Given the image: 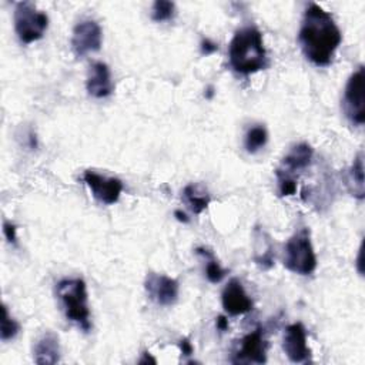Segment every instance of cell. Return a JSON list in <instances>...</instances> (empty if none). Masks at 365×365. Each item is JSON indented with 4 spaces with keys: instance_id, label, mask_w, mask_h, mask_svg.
I'll use <instances>...</instances> for the list:
<instances>
[{
    "instance_id": "obj_13",
    "label": "cell",
    "mask_w": 365,
    "mask_h": 365,
    "mask_svg": "<svg viewBox=\"0 0 365 365\" xmlns=\"http://www.w3.org/2000/svg\"><path fill=\"white\" fill-rule=\"evenodd\" d=\"M86 87L88 94L96 98H104L113 93L114 84L111 80L110 68L106 63L96 61L90 66Z\"/></svg>"
},
{
    "instance_id": "obj_6",
    "label": "cell",
    "mask_w": 365,
    "mask_h": 365,
    "mask_svg": "<svg viewBox=\"0 0 365 365\" xmlns=\"http://www.w3.org/2000/svg\"><path fill=\"white\" fill-rule=\"evenodd\" d=\"M342 108L352 124L362 125L365 123L364 66H359L348 78L342 98Z\"/></svg>"
},
{
    "instance_id": "obj_8",
    "label": "cell",
    "mask_w": 365,
    "mask_h": 365,
    "mask_svg": "<svg viewBox=\"0 0 365 365\" xmlns=\"http://www.w3.org/2000/svg\"><path fill=\"white\" fill-rule=\"evenodd\" d=\"M144 288L150 299H153L158 305L170 307L175 304L178 299V292H180L178 281L164 274L148 272L145 277Z\"/></svg>"
},
{
    "instance_id": "obj_17",
    "label": "cell",
    "mask_w": 365,
    "mask_h": 365,
    "mask_svg": "<svg viewBox=\"0 0 365 365\" xmlns=\"http://www.w3.org/2000/svg\"><path fill=\"white\" fill-rule=\"evenodd\" d=\"M346 185L349 192L356 197L358 200H362L365 195L364 188V154L358 153L354 158V163L348 171L346 177Z\"/></svg>"
},
{
    "instance_id": "obj_5",
    "label": "cell",
    "mask_w": 365,
    "mask_h": 365,
    "mask_svg": "<svg viewBox=\"0 0 365 365\" xmlns=\"http://www.w3.org/2000/svg\"><path fill=\"white\" fill-rule=\"evenodd\" d=\"M48 26L46 13L37 10L30 1H20L14 9V30L19 40L24 44L40 40Z\"/></svg>"
},
{
    "instance_id": "obj_28",
    "label": "cell",
    "mask_w": 365,
    "mask_h": 365,
    "mask_svg": "<svg viewBox=\"0 0 365 365\" xmlns=\"http://www.w3.org/2000/svg\"><path fill=\"white\" fill-rule=\"evenodd\" d=\"M138 362H140V364H147V362L155 364L157 361H155V358H153V356L150 355V352H144V354H143V358H141Z\"/></svg>"
},
{
    "instance_id": "obj_29",
    "label": "cell",
    "mask_w": 365,
    "mask_h": 365,
    "mask_svg": "<svg viewBox=\"0 0 365 365\" xmlns=\"http://www.w3.org/2000/svg\"><path fill=\"white\" fill-rule=\"evenodd\" d=\"M174 215H175V218H177L180 222H188V217L185 215V212H182V211H180V210H175V211H174Z\"/></svg>"
},
{
    "instance_id": "obj_4",
    "label": "cell",
    "mask_w": 365,
    "mask_h": 365,
    "mask_svg": "<svg viewBox=\"0 0 365 365\" xmlns=\"http://www.w3.org/2000/svg\"><path fill=\"white\" fill-rule=\"evenodd\" d=\"M284 265L291 272L309 275L317 268V255L311 242V232L307 227L299 228L287 241L284 250Z\"/></svg>"
},
{
    "instance_id": "obj_3",
    "label": "cell",
    "mask_w": 365,
    "mask_h": 365,
    "mask_svg": "<svg viewBox=\"0 0 365 365\" xmlns=\"http://www.w3.org/2000/svg\"><path fill=\"white\" fill-rule=\"evenodd\" d=\"M57 297L64 309L66 318L83 331H90V309L87 285L81 278H64L57 282Z\"/></svg>"
},
{
    "instance_id": "obj_10",
    "label": "cell",
    "mask_w": 365,
    "mask_h": 365,
    "mask_svg": "<svg viewBox=\"0 0 365 365\" xmlns=\"http://www.w3.org/2000/svg\"><path fill=\"white\" fill-rule=\"evenodd\" d=\"M83 180L91 190L93 197L100 202L110 205L118 201L123 191L121 180L115 177H104L91 170L84 171Z\"/></svg>"
},
{
    "instance_id": "obj_27",
    "label": "cell",
    "mask_w": 365,
    "mask_h": 365,
    "mask_svg": "<svg viewBox=\"0 0 365 365\" xmlns=\"http://www.w3.org/2000/svg\"><path fill=\"white\" fill-rule=\"evenodd\" d=\"M215 327H217V329L221 331V332L227 331V329H228V319H227L224 315L217 317V319H215Z\"/></svg>"
},
{
    "instance_id": "obj_30",
    "label": "cell",
    "mask_w": 365,
    "mask_h": 365,
    "mask_svg": "<svg viewBox=\"0 0 365 365\" xmlns=\"http://www.w3.org/2000/svg\"><path fill=\"white\" fill-rule=\"evenodd\" d=\"M204 96H205L207 98H211V97L214 96V87H212V86H208V87H207V93H205Z\"/></svg>"
},
{
    "instance_id": "obj_22",
    "label": "cell",
    "mask_w": 365,
    "mask_h": 365,
    "mask_svg": "<svg viewBox=\"0 0 365 365\" xmlns=\"http://www.w3.org/2000/svg\"><path fill=\"white\" fill-rule=\"evenodd\" d=\"M277 181H278V191L279 195H292L297 191V180L294 178V174H289L281 168H277L275 171Z\"/></svg>"
},
{
    "instance_id": "obj_14",
    "label": "cell",
    "mask_w": 365,
    "mask_h": 365,
    "mask_svg": "<svg viewBox=\"0 0 365 365\" xmlns=\"http://www.w3.org/2000/svg\"><path fill=\"white\" fill-rule=\"evenodd\" d=\"M33 358L36 364H46V365L57 364L60 361L58 336L51 331L44 332L34 345Z\"/></svg>"
},
{
    "instance_id": "obj_7",
    "label": "cell",
    "mask_w": 365,
    "mask_h": 365,
    "mask_svg": "<svg viewBox=\"0 0 365 365\" xmlns=\"http://www.w3.org/2000/svg\"><path fill=\"white\" fill-rule=\"evenodd\" d=\"M268 342L261 328L254 329L241 338L240 346L232 356L234 364H264L267 362Z\"/></svg>"
},
{
    "instance_id": "obj_16",
    "label": "cell",
    "mask_w": 365,
    "mask_h": 365,
    "mask_svg": "<svg viewBox=\"0 0 365 365\" xmlns=\"http://www.w3.org/2000/svg\"><path fill=\"white\" fill-rule=\"evenodd\" d=\"M312 155H314V148L308 143L295 144L288 151V154L282 158L279 168L289 174H294L295 171L307 168L312 160Z\"/></svg>"
},
{
    "instance_id": "obj_26",
    "label": "cell",
    "mask_w": 365,
    "mask_h": 365,
    "mask_svg": "<svg viewBox=\"0 0 365 365\" xmlns=\"http://www.w3.org/2000/svg\"><path fill=\"white\" fill-rule=\"evenodd\" d=\"M180 349H181V354L184 355V356H190V355H192V352H194V348H192V345H191V342L187 339V338H182L181 341H180Z\"/></svg>"
},
{
    "instance_id": "obj_2",
    "label": "cell",
    "mask_w": 365,
    "mask_h": 365,
    "mask_svg": "<svg viewBox=\"0 0 365 365\" xmlns=\"http://www.w3.org/2000/svg\"><path fill=\"white\" fill-rule=\"evenodd\" d=\"M228 60L231 68L244 76L264 70L267 67V50L262 33L254 26L237 30L228 47Z\"/></svg>"
},
{
    "instance_id": "obj_1",
    "label": "cell",
    "mask_w": 365,
    "mask_h": 365,
    "mask_svg": "<svg viewBox=\"0 0 365 365\" xmlns=\"http://www.w3.org/2000/svg\"><path fill=\"white\" fill-rule=\"evenodd\" d=\"M298 40L309 61L315 66H328L342 41V34L331 13L311 3L304 13Z\"/></svg>"
},
{
    "instance_id": "obj_9",
    "label": "cell",
    "mask_w": 365,
    "mask_h": 365,
    "mask_svg": "<svg viewBox=\"0 0 365 365\" xmlns=\"http://www.w3.org/2000/svg\"><path fill=\"white\" fill-rule=\"evenodd\" d=\"M101 29L94 20H83L77 23L73 29L71 36V47L73 51L83 57L88 53L97 51L101 47Z\"/></svg>"
},
{
    "instance_id": "obj_21",
    "label": "cell",
    "mask_w": 365,
    "mask_h": 365,
    "mask_svg": "<svg viewBox=\"0 0 365 365\" xmlns=\"http://www.w3.org/2000/svg\"><path fill=\"white\" fill-rule=\"evenodd\" d=\"M175 14V4L168 0H157L151 9V19L154 21L171 20Z\"/></svg>"
},
{
    "instance_id": "obj_19",
    "label": "cell",
    "mask_w": 365,
    "mask_h": 365,
    "mask_svg": "<svg viewBox=\"0 0 365 365\" xmlns=\"http://www.w3.org/2000/svg\"><path fill=\"white\" fill-rule=\"evenodd\" d=\"M195 254L202 257L204 261H205V277H207V279L212 284L221 282L228 271L221 267V264L218 262V259L215 258L212 251L205 248V247H198V248H195Z\"/></svg>"
},
{
    "instance_id": "obj_18",
    "label": "cell",
    "mask_w": 365,
    "mask_h": 365,
    "mask_svg": "<svg viewBox=\"0 0 365 365\" xmlns=\"http://www.w3.org/2000/svg\"><path fill=\"white\" fill-rule=\"evenodd\" d=\"M182 198L194 214H201L211 201L207 190H204L200 184H194V182L184 187Z\"/></svg>"
},
{
    "instance_id": "obj_24",
    "label": "cell",
    "mask_w": 365,
    "mask_h": 365,
    "mask_svg": "<svg viewBox=\"0 0 365 365\" xmlns=\"http://www.w3.org/2000/svg\"><path fill=\"white\" fill-rule=\"evenodd\" d=\"M3 232H4L6 240L10 244H16L17 242V228H16L14 224H11L9 221H4L3 222Z\"/></svg>"
},
{
    "instance_id": "obj_25",
    "label": "cell",
    "mask_w": 365,
    "mask_h": 365,
    "mask_svg": "<svg viewBox=\"0 0 365 365\" xmlns=\"http://www.w3.org/2000/svg\"><path fill=\"white\" fill-rule=\"evenodd\" d=\"M217 50H218V46L214 41H211L210 38H202V41H201V54L210 56V54L215 53Z\"/></svg>"
},
{
    "instance_id": "obj_12",
    "label": "cell",
    "mask_w": 365,
    "mask_h": 365,
    "mask_svg": "<svg viewBox=\"0 0 365 365\" xmlns=\"http://www.w3.org/2000/svg\"><path fill=\"white\" fill-rule=\"evenodd\" d=\"M222 308L228 315H241L252 309V299L245 292L240 279L232 278L221 292Z\"/></svg>"
},
{
    "instance_id": "obj_15",
    "label": "cell",
    "mask_w": 365,
    "mask_h": 365,
    "mask_svg": "<svg viewBox=\"0 0 365 365\" xmlns=\"http://www.w3.org/2000/svg\"><path fill=\"white\" fill-rule=\"evenodd\" d=\"M254 262L261 269H269L274 265L275 255H274V245L271 237L259 227L254 230Z\"/></svg>"
},
{
    "instance_id": "obj_20",
    "label": "cell",
    "mask_w": 365,
    "mask_h": 365,
    "mask_svg": "<svg viewBox=\"0 0 365 365\" xmlns=\"http://www.w3.org/2000/svg\"><path fill=\"white\" fill-rule=\"evenodd\" d=\"M268 141V131L262 124H257L252 125L244 138V147L248 153L254 154L257 151H259L262 147H265Z\"/></svg>"
},
{
    "instance_id": "obj_23",
    "label": "cell",
    "mask_w": 365,
    "mask_h": 365,
    "mask_svg": "<svg viewBox=\"0 0 365 365\" xmlns=\"http://www.w3.org/2000/svg\"><path fill=\"white\" fill-rule=\"evenodd\" d=\"M1 312H3V317H1V331H0L1 341H9V339H13L17 335V332L20 329V325H19V322L16 319L11 318V315L9 314V309H7L6 305H3Z\"/></svg>"
},
{
    "instance_id": "obj_11",
    "label": "cell",
    "mask_w": 365,
    "mask_h": 365,
    "mask_svg": "<svg viewBox=\"0 0 365 365\" xmlns=\"http://www.w3.org/2000/svg\"><path fill=\"white\" fill-rule=\"evenodd\" d=\"M282 348L291 362H311V349L307 342V331L301 322L291 324L285 328Z\"/></svg>"
}]
</instances>
